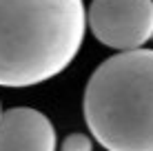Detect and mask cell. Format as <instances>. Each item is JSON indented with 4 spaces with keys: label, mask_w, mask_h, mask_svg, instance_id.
<instances>
[{
    "label": "cell",
    "mask_w": 153,
    "mask_h": 151,
    "mask_svg": "<svg viewBox=\"0 0 153 151\" xmlns=\"http://www.w3.org/2000/svg\"><path fill=\"white\" fill-rule=\"evenodd\" d=\"M84 31L82 0H0V87H33L62 74Z\"/></svg>",
    "instance_id": "1"
},
{
    "label": "cell",
    "mask_w": 153,
    "mask_h": 151,
    "mask_svg": "<svg viewBox=\"0 0 153 151\" xmlns=\"http://www.w3.org/2000/svg\"><path fill=\"white\" fill-rule=\"evenodd\" d=\"M0 116H2V107H0Z\"/></svg>",
    "instance_id": "6"
},
{
    "label": "cell",
    "mask_w": 153,
    "mask_h": 151,
    "mask_svg": "<svg viewBox=\"0 0 153 151\" xmlns=\"http://www.w3.org/2000/svg\"><path fill=\"white\" fill-rule=\"evenodd\" d=\"M51 120L31 107H13L0 116V151H56Z\"/></svg>",
    "instance_id": "4"
},
{
    "label": "cell",
    "mask_w": 153,
    "mask_h": 151,
    "mask_svg": "<svg viewBox=\"0 0 153 151\" xmlns=\"http://www.w3.org/2000/svg\"><path fill=\"white\" fill-rule=\"evenodd\" d=\"M60 151H93V142L84 133H71V136L65 138Z\"/></svg>",
    "instance_id": "5"
},
{
    "label": "cell",
    "mask_w": 153,
    "mask_h": 151,
    "mask_svg": "<svg viewBox=\"0 0 153 151\" xmlns=\"http://www.w3.org/2000/svg\"><path fill=\"white\" fill-rule=\"evenodd\" d=\"M151 40H153V38H151Z\"/></svg>",
    "instance_id": "7"
},
{
    "label": "cell",
    "mask_w": 153,
    "mask_h": 151,
    "mask_svg": "<svg viewBox=\"0 0 153 151\" xmlns=\"http://www.w3.org/2000/svg\"><path fill=\"white\" fill-rule=\"evenodd\" d=\"M82 109L107 151H153V49L107 58L89 78Z\"/></svg>",
    "instance_id": "2"
},
{
    "label": "cell",
    "mask_w": 153,
    "mask_h": 151,
    "mask_svg": "<svg viewBox=\"0 0 153 151\" xmlns=\"http://www.w3.org/2000/svg\"><path fill=\"white\" fill-rule=\"evenodd\" d=\"M87 25L98 42L120 54L144 49L153 38V0H93Z\"/></svg>",
    "instance_id": "3"
}]
</instances>
